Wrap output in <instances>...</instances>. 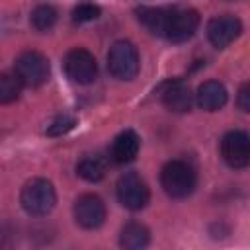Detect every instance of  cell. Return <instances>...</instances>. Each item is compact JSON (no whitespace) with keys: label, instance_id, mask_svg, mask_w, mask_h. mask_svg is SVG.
I'll return each instance as SVG.
<instances>
[{"label":"cell","instance_id":"277c9868","mask_svg":"<svg viewBox=\"0 0 250 250\" xmlns=\"http://www.w3.org/2000/svg\"><path fill=\"white\" fill-rule=\"evenodd\" d=\"M107 70L119 80H133L139 72V53L131 41H115L107 53Z\"/></svg>","mask_w":250,"mask_h":250},{"label":"cell","instance_id":"9c48e42d","mask_svg":"<svg viewBox=\"0 0 250 250\" xmlns=\"http://www.w3.org/2000/svg\"><path fill=\"white\" fill-rule=\"evenodd\" d=\"M221 156L230 168H246L250 162V141L244 131H229L221 141Z\"/></svg>","mask_w":250,"mask_h":250},{"label":"cell","instance_id":"5b68a950","mask_svg":"<svg viewBox=\"0 0 250 250\" xmlns=\"http://www.w3.org/2000/svg\"><path fill=\"white\" fill-rule=\"evenodd\" d=\"M14 74L23 86L37 88L49 78V61L37 51H23L14 64Z\"/></svg>","mask_w":250,"mask_h":250},{"label":"cell","instance_id":"6da1fadb","mask_svg":"<svg viewBox=\"0 0 250 250\" xmlns=\"http://www.w3.org/2000/svg\"><path fill=\"white\" fill-rule=\"evenodd\" d=\"M20 203L23 211L31 217H45L53 211L57 203V193L55 188L49 180L45 178H33L29 180L20 193Z\"/></svg>","mask_w":250,"mask_h":250},{"label":"cell","instance_id":"8992f818","mask_svg":"<svg viewBox=\"0 0 250 250\" xmlns=\"http://www.w3.org/2000/svg\"><path fill=\"white\" fill-rule=\"evenodd\" d=\"M115 191H117L119 203L129 211H141L143 207H146L150 197L146 182L137 172H125L117 180Z\"/></svg>","mask_w":250,"mask_h":250},{"label":"cell","instance_id":"ba28073f","mask_svg":"<svg viewBox=\"0 0 250 250\" xmlns=\"http://www.w3.org/2000/svg\"><path fill=\"white\" fill-rule=\"evenodd\" d=\"M72 213H74V221L82 229L94 230L100 229L105 221V203L102 201V197L94 193H84L74 201Z\"/></svg>","mask_w":250,"mask_h":250},{"label":"cell","instance_id":"d6986e66","mask_svg":"<svg viewBox=\"0 0 250 250\" xmlns=\"http://www.w3.org/2000/svg\"><path fill=\"white\" fill-rule=\"evenodd\" d=\"M100 14H102L100 6L92 4V2H82V4H78V6L72 10V20H74L76 23H88V21L98 20Z\"/></svg>","mask_w":250,"mask_h":250},{"label":"cell","instance_id":"7c38bea8","mask_svg":"<svg viewBox=\"0 0 250 250\" xmlns=\"http://www.w3.org/2000/svg\"><path fill=\"white\" fill-rule=\"evenodd\" d=\"M139 148H141L139 135L133 129H125L113 139L111 148H109V156L117 164H127V162L135 160V156L139 154Z\"/></svg>","mask_w":250,"mask_h":250},{"label":"cell","instance_id":"4fadbf2b","mask_svg":"<svg viewBox=\"0 0 250 250\" xmlns=\"http://www.w3.org/2000/svg\"><path fill=\"white\" fill-rule=\"evenodd\" d=\"M197 105L205 111H217L221 109L227 100H229V94H227V88L225 84H221L219 80H207L203 82L199 88H197Z\"/></svg>","mask_w":250,"mask_h":250},{"label":"cell","instance_id":"ac0fdd59","mask_svg":"<svg viewBox=\"0 0 250 250\" xmlns=\"http://www.w3.org/2000/svg\"><path fill=\"white\" fill-rule=\"evenodd\" d=\"M21 82L16 74L2 72L0 74V104H12L21 94Z\"/></svg>","mask_w":250,"mask_h":250},{"label":"cell","instance_id":"44dd1931","mask_svg":"<svg viewBox=\"0 0 250 250\" xmlns=\"http://www.w3.org/2000/svg\"><path fill=\"white\" fill-rule=\"evenodd\" d=\"M236 105L240 107V111H248L250 109V86L244 82L238 90V98H236Z\"/></svg>","mask_w":250,"mask_h":250},{"label":"cell","instance_id":"5bb4252c","mask_svg":"<svg viewBox=\"0 0 250 250\" xmlns=\"http://www.w3.org/2000/svg\"><path fill=\"white\" fill-rule=\"evenodd\" d=\"M150 242V232L145 225L141 223H127L121 229L119 234V244L127 250H141Z\"/></svg>","mask_w":250,"mask_h":250},{"label":"cell","instance_id":"9a60e30c","mask_svg":"<svg viewBox=\"0 0 250 250\" xmlns=\"http://www.w3.org/2000/svg\"><path fill=\"white\" fill-rule=\"evenodd\" d=\"M105 160L102 156H84L76 164V174L86 182H100L105 176Z\"/></svg>","mask_w":250,"mask_h":250},{"label":"cell","instance_id":"30bf717a","mask_svg":"<svg viewBox=\"0 0 250 250\" xmlns=\"http://www.w3.org/2000/svg\"><path fill=\"white\" fill-rule=\"evenodd\" d=\"M242 31V23L238 18L234 16H215L213 20H209L207 23V39L213 47L217 49H225L229 47Z\"/></svg>","mask_w":250,"mask_h":250},{"label":"cell","instance_id":"ffe728a7","mask_svg":"<svg viewBox=\"0 0 250 250\" xmlns=\"http://www.w3.org/2000/svg\"><path fill=\"white\" fill-rule=\"evenodd\" d=\"M74 125H76V119H74V117H70V115H61V117H57V119L47 127V135H49V137H61V135L68 133Z\"/></svg>","mask_w":250,"mask_h":250},{"label":"cell","instance_id":"2e32d148","mask_svg":"<svg viewBox=\"0 0 250 250\" xmlns=\"http://www.w3.org/2000/svg\"><path fill=\"white\" fill-rule=\"evenodd\" d=\"M57 20H59V12L51 4H39V6H35L33 12H31V18H29L31 25L37 31H49L57 23Z\"/></svg>","mask_w":250,"mask_h":250},{"label":"cell","instance_id":"3957f363","mask_svg":"<svg viewBox=\"0 0 250 250\" xmlns=\"http://www.w3.org/2000/svg\"><path fill=\"white\" fill-rule=\"evenodd\" d=\"M199 27V14L193 8H164L162 37L172 43H184Z\"/></svg>","mask_w":250,"mask_h":250},{"label":"cell","instance_id":"e0dca14e","mask_svg":"<svg viewBox=\"0 0 250 250\" xmlns=\"http://www.w3.org/2000/svg\"><path fill=\"white\" fill-rule=\"evenodd\" d=\"M137 18L139 21L152 33L162 37V23H164V8H150V6H141L137 8Z\"/></svg>","mask_w":250,"mask_h":250},{"label":"cell","instance_id":"8fae6325","mask_svg":"<svg viewBox=\"0 0 250 250\" xmlns=\"http://www.w3.org/2000/svg\"><path fill=\"white\" fill-rule=\"evenodd\" d=\"M162 104L174 113H186V111L191 109L193 94H191V90H189V86L186 82L176 80V82H170V84L164 86Z\"/></svg>","mask_w":250,"mask_h":250},{"label":"cell","instance_id":"7a4b0ae2","mask_svg":"<svg viewBox=\"0 0 250 250\" xmlns=\"http://www.w3.org/2000/svg\"><path fill=\"white\" fill-rule=\"evenodd\" d=\"M195 184H197L195 170L184 160H170L164 164L160 172V186L174 199L188 197L195 189Z\"/></svg>","mask_w":250,"mask_h":250},{"label":"cell","instance_id":"52a82bcc","mask_svg":"<svg viewBox=\"0 0 250 250\" xmlns=\"http://www.w3.org/2000/svg\"><path fill=\"white\" fill-rule=\"evenodd\" d=\"M64 72L74 84H92L98 76V62L86 49H72L64 57Z\"/></svg>","mask_w":250,"mask_h":250}]
</instances>
